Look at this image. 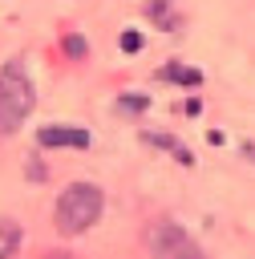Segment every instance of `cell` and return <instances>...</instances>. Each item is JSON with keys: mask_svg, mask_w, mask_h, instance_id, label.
Returning <instances> with one entry per match:
<instances>
[{"mask_svg": "<svg viewBox=\"0 0 255 259\" xmlns=\"http://www.w3.org/2000/svg\"><path fill=\"white\" fill-rule=\"evenodd\" d=\"M101 206H105V198H101V190L93 182H69L61 190V198H57V231L61 235L89 231L101 219Z\"/></svg>", "mask_w": 255, "mask_h": 259, "instance_id": "cell-1", "label": "cell"}, {"mask_svg": "<svg viewBox=\"0 0 255 259\" xmlns=\"http://www.w3.org/2000/svg\"><path fill=\"white\" fill-rule=\"evenodd\" d=\"M32 105H36V93H32V81H28L24 65L8 61L0 69V134L20 130V121L32 113Z\"/></svg>", "mask_w": 255, "mask_h": 259, "instance_id": "cell-2", "label": "cell"}, {"mask_svg": "<svg viewBox=\"0 0 255 259\" xmlns=\"http://www.w3.org/2000/svg\"><path fill=\"white\" fill-rule=\"evenodd\" d=\"M146 243H150L154 255H198V247L186 239V231H182L178 223H158V227H150Z\"/></svg>", "mask_w": 255, "mask_h": 259, "instance_id": "cell-3", "label": "cell"}, {"mask_svg": "<svg viewBox=\"0 0 255 259\" xmlns=\"http://www.w3.org/2000/svg\"><path fill=\"white\" fill-rule=\"evenodd\" d=\"M36 142L49 146V150H61V146L85 150L89 146V130H81V125H45V130H36Z\"/></svg>", "mask_w": 255, "mask_h": 259, "instance_id": "cell-4", "label": "cell"}, {"mask_svg": "<svg viewBox=\"0 0 255 259\" xmlns=\"http://www.w3.org/2000/svg\"><path fill=\"white\" fill-rule=\"evenodd\" d=\"M16 247H20V227H16L12 219H0V259L12 255Z\"/></svg>", "mask_w": 255, "mask_h": 259, "instance_id": "cell-5", "label": "cell"}, {"mask_svg": "<svg viewBox=\"0 0 255 259\" xmlns=\"http://www.w3.org/2000/svg\"><path fill=\"white\" fill-rule=\"evenodd\" d=\"M146 142H154V146L170 150V154H174L182 166H190V162H194V158H190V150H186V146H178V142H174V138H166V134H146Z\"/></svg>", "mask_w": 255, "mask_h": 259, "instance_id": "cell-6", "label": "cell"}, {"mask_svg": "<svg viewBox=\"0 0 255 259\" xmlns=\"http://www.w3.org/2000/svg\"><path fill=\"white\" fill-rule=\"evenodd\" d=\"M162 77H166V81H178V85H198V81H202L198 69H182V65H166Z\"/></svg>", "mask_w": 255, "mask_h": 259, "instance_id": "cell-7", "label": "cell"}, {"mask_svg": "<svg viewBox=\"0 0 255 259\" xmlns=\"http://www.w3.org/2000/svg\"><path fill=\"white\" fill-rule=\"evenodd\" d=\"M121 49H125V53H138V49H142V32H138V28H125V32H121Z\"/></svg>", "mask_w": 255, "mask_h": 259, "instance_id": "cell-8", "label": "cell"}, {"mask_svg": "<svg viewBox=\"0 0 255 259\" xmlns=\"http://www.w3.org/2000/svg\"><path fill=\"white\" fill-rule=\"evenodd\" d=\"M121 109H146V97L142 93H121Z\"/></svg>", "mask_w": 255, "mask_h": 259, "instance_id": "cell-9", "label": "cell"}, {"mask_svg": "<svg viewBox=\"0 0 255 259\" xmlns=\"http://www.w3.org/2000/svg\"><path fill=\"white\" fill-rule=\"evenodd\" d=\"M65 49H69L73 57H81V53H85V40H81V36H65Z\"/></svg>", "mask_w": 255, "mask_h": 259, "instance_id": "cell-10", "label": "cell"}, {"mask_svg": "<svg viewBox=\"0 0 255 259\" xmlns=\"http://www.w3.org/2000/svg\"><path fill=\"white\" fill-rule=\"evenodd\" d=\"M247 154H251V158H255V146H251V150H247Z\"/></svg>", "mask_w": 255, "mask_h": 259, "instance_id": "cell-11", "label": "cell"}]
</instances>
